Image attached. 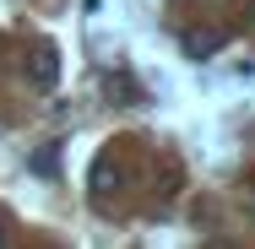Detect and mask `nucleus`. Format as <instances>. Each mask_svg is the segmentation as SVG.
I'll return each instance as SVG.
<instances>
[{
    "instance_id": "1",
    "label": "nucleus",
    "mask_w": 255,
    "mask_h": 249,
    "mask_svg": "<svg viewBox=\"0 0 255 249\" xmlns=\"http://www.w3.org/2000/svg\"><path fill=\"white\" fill-rule=\"evenodd\" d=\"M27 82L49 92L54 82H60V54H54V49H33V54H27Z\"/></svg>"
},
{
    "instance_id": "2",
    "label": "nucleus",
    "mask_w": 255,
    "mask_h": 249,
    "mask_svg": "<svg viewBox=\"0 0 255 249\" xmlns=\"http://www.w3.org/2000/svg\"><path fill=\"white\" fill-rule=\"evenodd\" d=\"M223 44H228V33H223V27H190V33H185V54H196V60L217 54Z\"/></svg>"
},
{
    "instance_id": "3",
    "label": "nucleus",
    "mask_w": 255,
    "mask_h": 249,
    "mask_svg": "<svg viewBox=\"0 0 255 249\" xmlns=\"http://www.w3.org/2000/svg\"><path fill=\"white\" fill-rule=\"evenodd\" d=\"M33 168H38V173H54V147H38V152H33Z\"/></svg>"
},
{
    "instance_id": "4",
    "label": "nucleus",
    "mask_w": 255,
    "mask_h": 249,
    "mask_svg": "<svg viewBox=\"0 0 255 249\" xmlns=\"http://www.w3.org/2000/svg\"><path fill=\"white\" fill-rule=\"evenodd\" d=\"M212 249H228V244H212Z\"/></svg>"
}]
</instances>
